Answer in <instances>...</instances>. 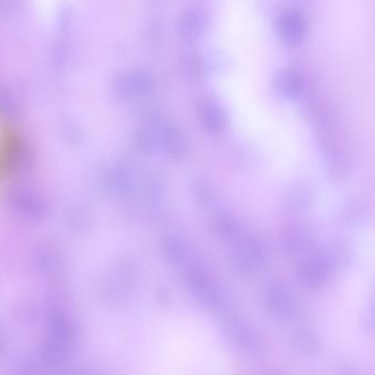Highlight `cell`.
Masks as SVG:
<instances>
[{"label":"cell","mask_w":375,"mask_h":375,"mask_svg":"<svg viewBox=\"0 0 375 375\" xmlns=\"http://www.w3.org/2000/svg\"><path fill=\"white\" fill-rule=\"evenodd\" d=\"M156 82L151 73L143 69L122 70L114 76L112 82V92L118 102H134L145 99L155 90Z\"/></svg>","instance_id":"obj_1"},{"label":"cell","mask_w":375,"mask_h":375,"mask_svg":"<svg viewBox=\"0 0 375 375\" xmlns=\"http://www.w3.org/2000/svg\"><path fill=\"white\" fill-rule=\"evenodd\" d=\"M155 133L157 151H161L173 161H180L187 157L189 145L185 134L177 124L161 116H151Z\"/></svg>","instance_id":"obj_2"},{"label":"cell","mask_w":375,"mask_h":375,"mask_svg":"<svg viewBox=\"0 0 375 375\" xmlns=\"http://www.w3.org/2000/svg\"><path fill=\"white\" fill-rule=\"evenodd\" d=\"M319 152L324 167L329 177L340 180L350 171V159L345 147L329 133L321 134L319 138Z\"/></svg>","instance_id":"obj_3"},{"label":"cell","mask_w":375,"mask_h":375,"mask_svg":"<svg viewBox=\"0 0 375 375\" xmlns=\"http://www.w3.org/2000/svg\"><path fill=\"white\" fill-rule=\"evenodd\" d=\"M333 273L328 264L316 250L307 254L297 268L299 281L304 288L312 291L323 289Z\"/></svg>","instance_id":"obj_4"},{"label":"cell","mask_w":375,"mask_h":375,"mask_svg":"<svg viewBox=\"0 0 375 375\" xmlns=\"http://www.w3.org/2000/svg\"><path fill=\"white\" fill-rule=\"evenodd\" d=\"M281 242L286 252L293 256H302L313 252L315 236L311 227L303 223H292L284 227Z\"/></svg>","instance_id":"obj_5"},{"label":"cell","mask_w":375,"mask_h":375,"mask_svg":"<svg viewBox=\"0 0 375 375\" xmlns=\"http://www.w3.org/2000/svg\"><path fill=\"white\" fill-rule=\"evenodd\" d=\"M316 252L328 264L333 273L347 269L355 258V252L350 242L340 237L331 238L317 248Z\"/></svg>","instance_id":"obj_6"},{"label":"cell","mask_w":375,"mask_h":375,"mask_svg":"<svg viewBox=\"0 0 375 375\" xmlns=\"http://www.w3.org/2000/svg\"><path fill=\"white\" fill-rule=\"evenodd\" d=\"M370 207L361 197H350L339 207L336 222L343 228H359L368 221Z\"/></svg>","instance_id":"obj_7"},{"label":"cell","mask_w":375,"mask_h":375,"mask_svg":"<svg viewBox=\"0 0 375 375\" xmlns=\"http://www.w3.org/2000/svg\"><path fill=\"white\" fill-rule=\"evenodd\" d=\"M197 114L203 128L211 133H221L228 123L225 109L212 98H204L197 102Z\"/></svg>","instance_id":"obj_8"},{"label":"cell","mask_w":375,"mask_h":375,"mask_svg":"<svg viewBox=\"0 0 375 375\" xmlns=\"http://www.w3.org/2000/svg\"><path fill=\"white\" fill-rule=\"evenodd\" d=\"M266 302L269 309L282 319H290L295 314L296 301L288 286L274 283L266 291Z\"/></svg>","instance_id":"obj_9"},{"label":"cell","mask_w":375,"mask_h":375,"mask_svg":"<svg viewBox=\"0 0 375 375\" xmlns=\"http://www.w3.org/2000/svg\"><path fill=\"white\" fill-rule=\"evenodd\" d=\"M313 203V189L305 183H295L284 195V211L294 216L306 214L311 210Z\"/></svg>","instance_id":"obj_10"},{"label":"cell","mask_w":375,"mask_h":375,"mask_svg":"<svg viewBox=\"0 0 375 375\" xmlns=\"http://www.w3.org/2000/svg\"><path fill=\"white\" fill-rule=\"evenodd\" d=\"M207 27V17L204 13L197 8L185 10L181 15L178 30L185 42H195L202 37Z\"/></svg>","instance_id":"obj_11"},{"label":"cell","mask_w":375,"mask_h":375,"mask_svg":"<svg viewBox=\"0 0 375 375\" xmlns=\"http://www.w3.org/2000/svg\"><path fill=\"white\" fill-rule=\"evenodd\" d=\"M210 227L215 236L230 245L234 244L245 230L234 216L224 211H219L212 215Z\"/></svg>","instance_id":"obj_12"},{"label":"cell","mask_w":375,"mask_h":375,"mask_svg":"<svg viewBox=\"0 0 375 375\" xmlns=\"http://www.w3.org/2000/svg\"><path fill=\"white\" fill-rule=\"evenodd\" d=\"M161 254L169 264L179 266L181 269H185L188 264L195 260L185 242L176 236L164 238L161 242Z\"/></svg>","instance_id":"obj_13"},{"label":"cell","mask_w":375,"mask_h":375,"mask_svg":"<svg viewBox=\"0 0 375 375\" xmlns=\"http://www.w3.org/2000/svg\"><path fill=\"white\" fill-rule=\"evenodd\" d=\"M17 152L18 141L13 130L0 122V183L13 168Z\"/></svg>","instance_id":"obj_14"},{"label":"cell","mask_w":375,"mask_h":375,"mask_svg":"<svg viewBox=\"0 0 375 375\" xmlns=\"http://www.w3.org/2000/svg\"><path fill=\"white\" fill-rule=\"evenodd\" d=\"M274 89L276 94L286 100H295L303 92V80L293 70H281L274 77Z\"/></svg>","instance_id":"obj_15"},{"label":"cell","mask_w":375,"mask_h":375,"mask_svg":"<svg viewBox=\"0 0 375 375\" xmlns=\"http://www.w3.org/2000/svg\"><path fill=\"white\" fill-rule=\"evenodd\" d=\"M280 37L286 44H296L304 35L303 19L295 11H288L280 18L278 23Z\"/></svg>","instance_id":"obj_16"},{"label":"cell","mask_w":375,"mask_h":375,"mask_svg":"<svg viewBox=\"0 0 375 375\" xmlns=\"http://www.w3.org/2000/svg\"><path fill=\"white\" fill-rule=\"evenodd\" d=\"M294 343L296 345V348L299 349L305 355H312L319 350V339L314 333L313 329L309 327H303L296 331L295 336H294Z\"/></svg>","instance_id":"obj_17"},{"label":"cell","mask_w":375,"mask_h":375,"mask_svg":"<svg viewBox=\"0 0 375 375\" xmlns=\"http://www.w3.org/2000/svg\"><path fill=\"white\" fill-rule=\"evenodd\" d=\"M199 53L188 52L183 59V67L187 76L193 80L202 79L205 72V65Z\"/></svg>","instance_id":"obj_18"},{"label":"cell","mask_w":375,"mask_h":375,"mask_svg":"<svg viewBox=\"0 0 375 375\" xmlns=\"http://www.w3.org/2000/svg\"><path fill=\"white\" fill-rule=\"evenodd\" d=\"M193 190H195V197H197V203H200L201 205L209 207L214 201L215 197L213 195L212 187L207 185V183L202 181L197 183Z\"/></svg>","instance_id":"obj_19"},{"label":"cell","mask_w":375,"mask_h":375,"mask_svg":"<svg viewBox=\"0 0 375 375\" xmlns=\"http://www.w3.org/2000/svg\"><path fill=\"white\" fill-rule=\"evenodd\" d=\"M362 325L365 331L375 336V300H373L362 314Z\"/></svg>","instance_id":"obj_20"},{"label":"cell","mask_w":375,"mask_h":375,"mask_svg":"<svg viewBox=\"0 0 375 375\" xmlns=\"http://www.w3.org/2000/svg\"><path fill=\"white\" fill-rule=\"evenodd\" d=\"M373 296H374V299L373 300H375V284L374 286H373Z\"/></svg>","instance_id":"obj_21"}]
</instances>
